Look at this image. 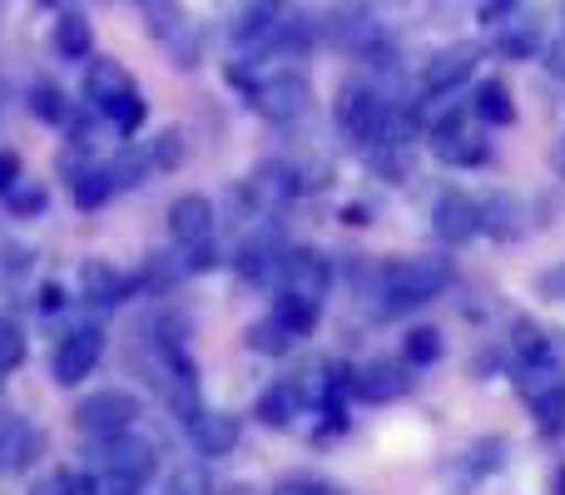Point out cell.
<instances>
[{"label":"cell","instance_id":"cell-1","mask_svg":"<svg viewBox=\"0 0 565 495\" xmlns=\"http://www.w3.org/2000/svg\"><path fill=\"white\" fill-rule=\"evenodd\" d=\"M451 282H457L451 258H437V252H412V258L382 262L367 298H372V312H377V318H397V312H412V308H422V302L441 298Z\"/></svg>","mask_w":565,"mask_h":495},{"label":"cell","instance_id":"cell-2","mask_svg":"<svg viewBox=\"0 0 565 495\" xmlns=\"http://www.w3.org/2000/svg\"><path fill=\"white\" fill-rule=\"evenodd\" d=\"M85 105L95 109L99 119H109L119 139H135L149 119V105H145V95H139L135 75H129L115 55H99L85 65Z\"/></svg>","mask_w":565,"mask_h":495},{"label":"cell","instance_id":"cell-3","mask_svg":"<svg viewBox=\"0 0 565 495\" xmlns=\"http://www.w3.org/2000/svg\"><path fill=\"white\" fill-rule=\"evenodd\" d=\"M516 391L531 407V417H536L541 437H551V441L565 437V367L556 357H541V362L516 367Z\"/></svg>","mask_w":565,"mask_h":495},{"label":"cell","instance_id":"cell-4","mask_svg":"<svg viewBox=\"0 0 565 495\" xmlns=\"http://www.w3.org/2000/svg\"><path fill=\"white\" fill-rule=\"evenodd\" d=\"M338 125L348 129L358 144H377L387 149V119H392V99H382L377 85H367V79H348V85L338 89Z\"/></svg>","mask_w":565,"mask_h":495},{"label":"cell","instance_id":"cell-5","mask_svg":"<svg viewBox=\"0 0 565 495\" xmlns=\"http://www.w3.org/2000/svg\"><path fill=\"white\" fill-rule=\"evenodd\" d=\"M135 421H139V397L125 387H99L75 401V427H79V437H89V441L129 431Z\"/></svg>","mask_w":565,"mask_h":495},{"label":"cell","instance_id":"cell-6","mask_svg":"<svg viewBox=\"0 0 565 495\" xmlns=\"http://www.w3.org/2000/svg\"><path fill=\"white\" fill-rule=\"evenodd\" d=\"M89 466L115 471V476H129L145 486V481L159 471V456H154V446H149L145 437H135V427H129V431H115V437H95Z\"/></svg>","mask_w":565,"mask_h":495},{"label":"cell","instance_id":"cell-7","mask_svg":"<svg viewBox=\"0 0 565 495\" xmlns=\"http://www.w3.org/2000/svg\"><path fill=\"white\" fill-rule=\"evenodd\" d=\"M99 357H105V332L89 327V322L85 327H70L55 342V352H50V381L55 387H79L99 367Z\"/></svg>","mask_w":565,"mask_h":495},{"label":"cell","instance_id":"cell-8","mask_svg":"<svg viewBox=\"0 0 565 495\" xmlns=\"http://www.w3.org/2000/svg\"><path fill=\"white\" fill-rule=\"evenodd\" d=\"M248 99H254V109L268 119V125H292V119L308 115L312 89H308V79H302L298 69H282V75L258 79Z\"/></svg>","mask_w":565,"mask_h":495},{"label":"cell","instance_id":"cell-9","mask_svg":"<svg viewBox=\"0 0 565 495\" xmlns=\"http://www.w3.org/2000/svg\"><path fill=\"white\" fill-rule=\"evenodd\" d=\"M412 391V367L392 357H367L352 367V397L367 401V407H387V401H402Z\"/></svg>","mask_w":565,"mask_h":495},{"label":"cell","instance_id":"cell-10","mask_svg":"<svg viewBox=\"0 0 565 495\" xmlns=\"http://www.w3.org/2000/svg\"><path fill=\"white\" fill-rule=\"evenodd\" d=\"M431 159L437 164H451V169H481L491 164V139L471 134L467 125H461V115H447L431 125Z\"/></svg>","mask_w":565,"mask_h":495},{"label":"cell","instance_id":"cell-11","mask_svg":"<svg viewBox=\"0 0 565 495\" xmlns=\"http://www.w3.org/2000/svg\"><path fill=\"white\" fill-rule=\"evenodd\" d=\"M278 292H298V298L322 302L332 292V262L318 248H282L278 262Z\"/></svg>","mask_w":565,"mask_h":495},{"label":"cell","instance_id":"cell-12","mask_svg":"<svg viewBox=\"0 0 565 495\" xmlns=\"http://www.w3.org/2000/svg\"><path fill=\"white\" fill-rule=\"evenodd\" d=\"M298 194H302V174L292 164H282V159H264V164H254L244 179V198L254 208H264V214L288 208Z\"/></svg>","mask_w":565,"mask_h":495},{"label":"cell","instance_id":"cell-13","mask_svg":"<svg viewBox=\"0 0 565 495\" xmlns=\"http://www.w3.org/2000/svg\"><path fill=\"white\" fill-rule=\"evenodd\" d=\"M431 234L437 244L447 248H461L481 234V214H477V198L467 189H441L437 204H431Z\"/></svg>","mask_w":565,"mask_h":495},{"label":"cell","instance_id":"cell-14","mask_svg":"<svg viewBox=\"0 0 565 495\" xmlns=\"http://www.w3.org/2000/svg\"><path fill=\"white\" fill-rule=\"evenodd\" d=\"M184 427H189V446H194L204 461L234 456L238 441H244V427H238V417H228V411H214V407H204L199 417H189Z\"/></svg>","mask_w":565,"mask_h":495},{"label":"cell","instance_id":"cell-15","mask_svg":"<svg viewBox=\"0 0 565 495\" xmlns=\"http://www.w3.org/2000/svg\"><path fill=\"white\" fill-rule=\"evenodd\" d=\"M477 214H481V234L487 238H497V244H516V238H526L531 234V208L521 204L516 194H487V198H477Z\"/></svg>","mask_w":565,"mask_h":495},{"label":"cell","instance_id":"cell-16","mask_svg":"<svg viewBox=\"0 0 565 495\" xmlns=\"http://www.w3.org/2000/svg\"><path fill=\"white\" fill-rule=\"evenodd\" d=\"M477 75V45H447L422 65V95H457Z\"/></svg>","mask_w":565,"mask_h":495},{"label":"cell","instance_id":"cell-17","mask_svg":"<svg viewBox=\"0 0 565 495\" xmlns=\"http://www.w3.org/2000/svg\"><path fill=\"white\" fill-rule=\"evenodd\" d=\"M40 446H45V437H40L35 421L20 417V411H0V476L25 471L40 456Z\"/></svg>","mask_w":565,"mask_h":495},{"label":"cell","instance_id":"cell-18","mask_svg":"<svg viewBox=\"0 0 565 495\" xmlns=\"http://www.w3.org/2000/svg\"><path fill=\"white\" fill-rule=\"evenodd\" d=\"M308 407H312V401H308V387H302V377H298V381L282 377V381H274V387L258 391L254 417L264 421L268 431H288V427H298V417H302Z\"/></svg>","mask_w":565,"mask_h":495},{"label":"cell","instance_id":"cell-19","mask_svg":"<svg viewBox=\"0 0 565 495\" xmlns=\"http://www.w3.org/2000/svg\"><path fill=\"white\" fill-rule=\"evenodd\" d=\"M214 228H218V214L204 194H179L174 204H169V238H174V248L209 244Z\"/></svg>","mask_w":565,"mask_h":495},{"label":"cell","instance_id":"cell-20","mask_svg":"<svg viewBox=\"0 0 565 495\" xmlns=\"http://www.w3.org/2000/svg\"><path fill=\"white\" fill-rule=\"evenodd\" d=\"M129 292H135V278L119 272L115 262H99V258L79 262V298H85L89 308H119Z\"/></svg>","mask_w":565,"mask_h":495},{"label":"cell","instance_id":"cell-21","mask_svg":"<svg viewBox=\"0 0 565 495\" xmlns=\"http://www.w3.org/2000/svg\"><path fill=\"white\" fill-rule=\"evenodd\" d=\"M278 262H282L278 234H248L244 248H238V258H234V268H238V278H244V282H268V288H274V282H278Z\"/></svg>","mask_w":565,"mask_h":495},{"label":"cell","instance_id":"cell-22","mask_svg":"<svg viewBox=\"0 0 565 495\" xmlns=\"http://www.w3.org/2000/svg\"><path fill=\"white\" fill-rule=\"evenodd\" d=\"M471 115L481 119V125L491 129H511L516 125V99H511V85L497 75L477 79V89H471Z\"/></svg>","mask_w":565,"mask_h":495},{"label":"cell","instance_id":"cell-23","mask_svg":"<svg viewBox=\"0 0 565 495\" xmlns=\"http://www.w3.org/2000/svg\"><path fill=\"white\" fill-rule=\"evenodd\" d=\"M278 25H282V0H248L234 15L228 35H234L238 45H258V40H274Z\"/></svg>","mask_w":565,"mask_h":495},{"label":"cell","instance_id":"cell-24","mask_svg":"<svg viewBox=\"0 0 565 495\" xmlns=\"http://www.w3.org/2000/svg\"><path fill=\"white\" fill-rule=\"evenodd\" d=\"M119 189H115V174H109V164H89L79 179H70V204L79 208V214H99V208L115 198Z\"/></svg>","mask_w":565,"mask_h":495},{"label":"cell","instance_id":"cell-25","mask_svg":"<svg viewBox=\"0 0 565 495\" xmlns=\"http://www.w3.org/2000/svg\"><path fill=\"white\" fill-rule=\"evenodd\" d=\"M50 45L60 60H89L95 55V35H89V20L79 10H60L55 30H50Z\"/></svg>","mask_w":565,"mask_h":495},{"label":"cell","instance_id":"cell-26","mask_svg":"<svg viewBox=\"0 0 565 495\" xmlns=\"http://www.w3.org/2000/svg\"><path fill=\"white\" fill-rule=\"evenodd\" d=\"M25 109L40 119V125H55V129H65L70 119H75V105H70V95L60 85H50V79H35V85L25 89Z\"/></svg>","mask_w":565,"mask_h":495},{"label":"cell","instance_id":"cell-27","mask_svg":"<svg viewBox=\"0 0 565 495\" xmlns=\"http://www.w3.org/2000/svg\"><path fill=\"white\" fill-rule=\"evenodd\" d=\"M184 278H189V272H184V258H179V248L174 252L159 248V252H149L145 268L135 272V288L139 292H174Z\"/></svg>","mask_w":565,"mask_h":495},{"label":"cell","instance_id":"cell-28","mask_svg":"<svg viewBox=\"0 0 565 495\" xmlns=\"http://www.w3.org/2000/svg\"><path fill=\"white\" fill-rule=\"evenodd\" d=\"M507 352H511V367H526V362L556 357V352H551V332L541 327V322H531V318H516V322H511Z\"/></svg>","mask_w":565,"mask_h":495},{"label":"cell","instance_id":"cell-29","mask_svg":"<svg viewBox=\"0 0 565 495\" xmlns=\"http://www.w3.org/2000/svg\"><path fill=\"white\" fill-rule=\"evenodd\" d=\"M274 318L282 322V327L292 332V337H312L318 332V318H322V302H312V298H298V292H278L274 298Z\"/></svg>","mask_w":565,"mask_h":495},{"label":"cell","instance_id":"cell-30","mask_svg":"<svg viewBox=\"0 0 565 495\" xmlns=\"http://www.w3.org/2000/svg\"><path fill=\"white\" fill-rule=\"evenodd\" d=\"M244 347L258 352V357H288V352L298 347V337H292L274 312H268L264 322H248V327H244Z\"/></svg>","mask_w":565,"mask_h":495},{"label":"cell","instance_id":"cell-31","mask_svg":"<svg viewBox=\"0 0 565 495\" xmlns=\"http://www.w3.org/2000/svg\"><path fill=\"white\" fill-rule=\"evenodd\" d=\"M0 198H6V214H10V218H45V208H50L45 184H35L30 174H20Z\"/></svg>","mask_w":565,"mask_h":495},{"label":"cell","instance_id":"cell-32","mask_svg":"<svg viewBox=\"0 0 565 495\" xmlns=\"http://www.w3.org/2000/svg\"><path fill=\"white\" fill-rule=\"evenodd\" d=\"M501 466H507V441H501V437L471 441V451L461 456V471L471 476V486H477V481H487V476H497Z\"/></svg>","mask_w":565,"mask_h":495},{"label":"cell","instance_id":"cell-33","mask_svg":"<svg viewBox=\"0 0 565 495\" xmlns=\"http://www.w3.org/2000/svg\"><path fill=\"white\" fill-rule=\"evenodd\" d=\"M441 352H447V342H441L437 327H407V337H402V362L407 367H437Z\"/></svg>","mask_w":565,"mask_h":495},{"label":"cell","instance_id":"cell-34","mask_svg":"<svg viewBox=\"0 0 565 495\" xmlns=\"http://www.w3.org/2000/svg\"><path fill=\"white\" fill-rule=\"evenodd\" d=\"M149 154H139L135 144H125L115 159H109V174H115V189H145L149 184Z\"/></svg>","mask_w":565,"mask_h":495},{"label":"cell","instance_id":"cell-35","mask_svg":"<svg viewBox=\"0 0 565 495\" xmlns=\"http://www.w3.org/2000/svg\"><path fill=\"white\" fill-rule=\"evenodd\" d=\"M184 154H189V149H184V134H179L174 125L159 129V134L149 139V164H154L159 174H174V169L184 164Z\"/></svg>","mask_w":565,"mask_h":495},{"label":"cell","instance_id":"cell-36","mask_svg":"<svg viewBox=\"0 0 565 495\" xmlns=\"http://www.w3.org/2000/svg\"><path fill=\"white\" fill-rule=\"evenodd\" d=\"M274 495H348L338 486V481H328V476H312V471H298V476H282Z\"/></svg>","mask_w":565,"mask_h":495},{"label":"cell","instance_id":"cell-37","mask_svg":"<svg viewBox=\"0 0 565 495\" xmlns=\"http://www.w3.org/2000/svg\"><path fill=\"white\" fill-rule=\"evenodd\" d=\"M79 491H85V495H139L145 486H139V481H129V476H115V471L89 466V476L79 481Z\"/></svg>","mask_w":565,"mask_h":495},{"label":"cell","instance_id":"cell-38","mask_svg":"<svg viewBox=\"0 0 565 495\" xmlns=\"http://www.w3.org/2000/svg\"><path fill=\"white\" fill-rule=\"evenodd\" d=\"M25 362V332H20L15 318H0V377L15 372Z\"/></svg>","mask_w":565,"mask_h":495},{"label":"cell","instance_id":"cell-39","mask_svg":"<svg viewBox=\"0 0 565 495\" xmlns=\"http://www.w3.org/2000/svg\"><path fill=\"white\" fill-rule=\"evenodd\" d=\"M497 50L501 55H511V60H531L541 50V30H501L497 35Z\"/></svg>","mask_w":565,"mask_h":495},{"label":"cell","instance_id":"cell-40","mask_svg":"<svg viewBox=\"0 0 565 495\" xmlns=\"http://www.w3.org/2000/svg\"><path fill=\"white\" fill-rule=\"evenodd\" d=\"M179 258H184V272H189V278H199V272H214L218 262H224V252H218V248H214V238H209V244L179 248Z\"/></svg>","mask_w":565,"mask_h":495},{"label":"cell","instance_id":"cell-41","mask_svg":"<svg viewBox=\"0 0 565 495\" xmlns=\"http://www.w3.org/2000/svg\"><path fill=\"white\" fill-rule=\"evenodd\" d=\"M30 495H85V491H79V476H75V471L55 466V471H45V476L30 486Z\"/></svg>","mask_w":565,"mask_h":495},{"label":"cell","instance_id":"cell-42","mask_svg":"<svg viewBox=\"0 0 565 495\" xmlns=\"http://www.w3.org/2000/svg\"><path fill=\"white\" fill-rule=\"evenodd\" d=\"M164 495H214V486H209V476L199 466H184V471H174V476H169Z\"/></svg>","mask_w":565,"mask_h":495},{"label":"cell","instance_id":"cell-43","mask_svg":"<svg viewBox=\"0 0 565 495\" xmlns=\"http://www.w3.org/2000/svg\"><path fill=\"white\" fill-rule=\"evenodd\" d=\"M139 10L149 15V30H154V35H164V30H174L179 20H184L174 0H139Z\"/></svg>","mask_w":565,"mask_h":495},{"label":"cell","instance_id":"cell-44","mask_svg":"<svg viewBox=\"0 0 565 495\" xmlns=\"http://www.w3.org/2000/svg\"><path fill=\"white\" fill-rule=\"evenodd\" d=\"M30 268H35V248H25V244H0V272H10V278H25Z\"/></svg>","mask_w":565,"mask_h":495},{"label":"cell","instance_id":"cell-45","mask_svg":"<svg viewBox=\"0 0 565 495\" xmlns=\"http://www.w3.org/2000/svg\"><path fill=\"white\" fill-rule=\"evenodd\" d=\"M536 292H541L546 302H561V308H565V262H561V268H551V272H541V278H536Z\"/></svg>","mask_w":565,"mask_h":495},{"label":"cell","instance_id":"cell-46","mask_svg":"<svg viewBox=\"0 0 565 495\" xmlns=\"http://www.w3.org/2000/svg\"><path fill=\"white\" fill-rule=\"evenodd\" d=\"M65 308H70V292H65V282H60V278L40 282V312H65Z\"/></svg>","mask_w":565,"mask_h":495},{"label":"cell","instance_id":"cell-47","mask_svg":"<svg viewBox=\"0 0 565 495\" xmlns=\"http://www.w3.org/2000/svg\"><path fill=\"white\" fill-rule=\"evenodd\" d=\"M20 174H25V159H20L15 149H0V194H6Z\"/></svg>","mask_w":565,"mask_h":495},{"label":"cell","instance_id":"cell-48","mask_svg":"<svg viewBox=\"0 0 565 495\" xmlns=\"http://www.w3.org/2000/svg\"><path fill=\"white\" fill-rule=\"evenodd\" d=\"M516 6H521V0H481V20H487V25H497V20H507Z\"/></svg>","mask_w":565,"mask_h":495},{"label":"cell","instance_id":"cell-49","mask_svg":"<svg viewBox=\"0 0 565 495\" xmlns=\"http://www.w3.org/2000/svg\"><path fill=\"white\" fill-rule=\"evenodd\" d=\"M546 69H551L556 79H565V35H561V40H551V45H546Z\"/></svg>","mask_w":565,"mask_h":495},{"label":"cell","instance_id":"cell-50","mask_svg":"<svg viewBox=\"0 0 565 495\" xmlns=\"http://www.w3.org/2000/svg\"><path fill=\"white\" fill-rule=\"evenodd\" d=\"M342 224L362 228V224H372V218H367V208H362V204H342Z\"/></svg>","mask_w":565,"mask_h":495},{"label":"cell","instance_id":"cell-51","mask_svg":"<svg viewBox=\"0 0 565 495\" xmlns=\"http://www.w3.org/2000/svg\"><path fill=\"white\" fill-rule=\"evenodd\" d=\"M551 164H556V174L565 179V134L556 139V154H551Z\"/></svg>","mask_w":565,"mask_h":495},{"label":"cell","instance_id":"cell-52","mask_svg":"<svg viewBox=\"0 0 565 495\" xmlns=\"http://www.w3.org/2000/svg\"><path fill=\"white\" fill-rule=\"evenodd\" d=\"M556 495H565V466L556 471Z\"/></svg>","mask_w":565,"mask_h":495},{"label":"cell","instance_id":"cell-53","mask_svg":"<svg viewBox=\"0 0 565 495\" xmlns=\"http://www.w3.org/2000/svg\"><path fill=\"white\" fill-rule=\"evenodd\" d=\"M35 6H60V0H35Z\"/></svg>","mask_w":565,"mask_h":495},{"label":"cell","instance_id":"cell-54","mask_svg":"<svg viewBox=\"0 0 565 495\" xmlns=\"http://www.w3.org/2000/svg\"><path fill=\"white\" fill-rule=\"evenodd\" d=\"M397 6H402V0H397Z\"/></svg>","mask_w":565,"mask_h":495}]
</instances>
